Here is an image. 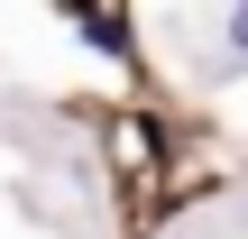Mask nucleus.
Instances as JSON below:
<instances>
[{"mask_svg": "<svg viewBox=\"0 0 248 239\" xmlns=\"http://www.w3.org/2000/svg\"><path fill=\"white\" fill-rule=\"evenodd\" d=\"M83 37H92V46H129V28H120V18H101V9H83Z\"/></svg>", "mask_w": 248, "mask_h": 239, "instance_id": "1", "label": "nucleus"}, {"mask_svg": "<svg viewBox=\"0 0 248 239\" xmlns=\"http://www.w3.org/2000/svg\"><path fill=\"white\" fill-rule=\"evenodd\" d=\"M221 37H230V46L248 55V9H230V18H221Z\"/></svg>", "mask_w": 248, "mask_h": 239, "instance_id": "2", "label": "nucleus"}]
</instances>
